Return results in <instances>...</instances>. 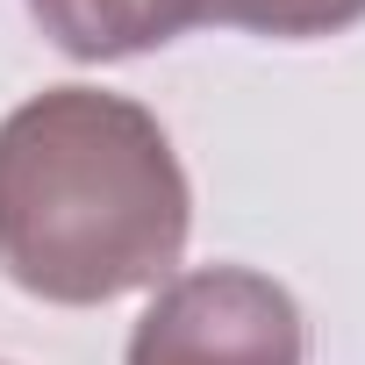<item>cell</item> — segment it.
Here are the masks:
<instances>
[{
  "label": "cell",
  "instance_id": "obj_1",
  "mask_svg": "<svg viewBox=\"0 0 365 365\" xmlns=\"http://www.w3.org/2000/svg\"><path fill=\"white\" fill-rule=\"evenodd\" d=\"M194 187L165 122L101 86H43L0 122V265L36 301L101 308L165 287Z\"/></svg>",
  "mask_w": 365,
  "mask_h": 365
},
{
  "label": "cell",
  "instance_id": "obj_2",
  "mask_svg": "<svg viewBox=\"0 0 365 365\" xmlns=\"http://www.w3.org/2000/svg\"><path fill=\"white\" fill-rule=\"evenodd\" d=\"M308 329L279 279L251 265L172 272L129 329V365H301Z\"/></svg>",
  "mask_w": 365,
  "mask_h": 365
},
{
  "label": "cell",
  "instance_id": "obj_3",
  "mask_svg": "<svg viewBox=\"0 0 365 365\" xmlns=\"http://www.w3.org/2000/svg\"><path fill=\"white\" fill-rule=\"evenodd\" d=\"M36 29L79 58V65H115V58H143L172 36L201 29L194 0H29Z\"/></svg>",
  "mask_w": 365,
  "mask_h": 365
},
{
  "label": "cell",
  "instance_id": "obj_4",
  "mask_svg": "<svg viewBox=\"0 0 365 365\" xmlns=\"http://www.w3.org/2000/svg\"><path fill=\"white\" fill-rule=\"evenodd\" d=\"M201 22L222 29H251L272 43H308V36H336L351 22H365V0H194Z\"/></svg>",
  "mask_w": 365,
  "mask_h": 365
}]
</instances>
